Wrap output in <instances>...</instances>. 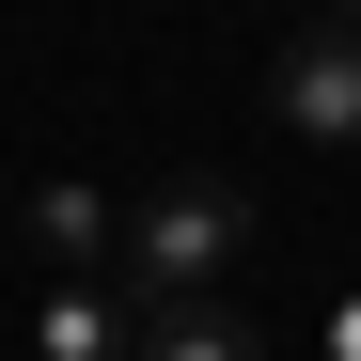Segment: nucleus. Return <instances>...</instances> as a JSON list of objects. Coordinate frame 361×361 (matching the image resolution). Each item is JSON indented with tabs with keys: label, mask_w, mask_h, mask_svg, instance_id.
<instances>
[{
	"label": "nucleus",
	"mask_w": 361,
	"mask_h": 361,
	"mask_svg": "<svg viewBox=\"0 0 361 361\" xmlns=\"http://www.w3.org/2000/svg\"><path fill=\"white\" fill-rule=\"evenodd\" d=\"M235 267H252V189H235V173H157L126 204V298L142 314H189Z\"/></svg>",
	"instance_id": "obj_1"
},
{
	"label": "nucleus",
	"mask_w": 361,
	"mask_h": 361,
	"mask_svg": "<svg viewBox=\"0 0 361 361\" xmlns=\"http://www.w3.org/2000/svg\"><path fill=\"white\" fill-rule=\"evenodd\" d=\"M32 252H47V283H110V267H126V204L79 189V173H47V189H32Z\"/></svg>",
	"instance_id": "obj_4"
},
{
	"label": "nucleus",
	"mask_w": 361,
	"mask_h": 361,
	"mask_svg": "<svg viewBox=\"0 0 361 361\" xmlns=\"http://www.w3.org/2000/svg\"><path fill=\"white\" fill-rule=\"evenodd\" d=\"M314 16H330V32H361V0H314Z\"/></svg>",
	"instance_id": "obj_7"
},
{
	"label": "nucleus",
	"mask_w": 361,
	"mask_h": 361,
	"mask_svg": "<svg viewBox=\"0 0 361 361\" xmlns=\"http://www.w3.org/2000/svg\"><path fill=\"white\" fill-rule=\"evenodd\" d=\"M314 361H361V283H345L330 314H314Z\"/></svg>",
	"instance_id": "obj_6"
},
{
	"label": "nucleus",
	"mask_w": 361,
	"mask_h": 361,
	"mask_svg": "<svg viewBox=\"0 0 361 361\" xmlns=\"http://www.w3.org/2000/svg\"><path fill=\"white\" fill-rule=\"evenodd\" d=\"M142 361H267V330L235 298H189V314H142Z\"/></svg>",
	"instance_id": "obj_5"
},
{
	"label": "nucleus",
	"mask_w": 361,
	"mask_h": 361,
	"mask_svg": "<svg viewBox=\"0 0 361 361\" xmlns=\"http://www.w3.org/2000/svg\"><path fill=\"white\" fill-rule=\"evenodd\" d=\"M32 361H142V298L110 283H32Z\"/></svg>",
	"instance_id": "obj_3"
},
{
	"label": "nucleus",
	"mask_w": 361,
	"mask_h": 361,
	"mask_svg": "<svg viewBox=\"0 0 361 361\" xmlns=\"http://www.w3.org/2000/svg\"><path fill=\"white\" fill-rule=\"evenodd\" d=\"M267 110H283V126L298 142H314V157H361V32H283V63H267Z\"/></svg>",
	"instance_id": "obj_2"
}]
</instances>
